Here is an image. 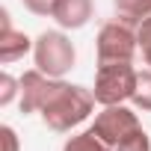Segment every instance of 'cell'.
Wrapping results in <instances>:
<instances>
[{"label":"cell","instance_id":"obj_6","mask_svg":"<svg viewBox=\"0 0 151 151\" xmlns=\"http://www.w3.org/2000/svg\"><path fill=\"white\" fill-rule=\"evenodd\" d=\"M53 83H56V77H47V74L39 71V68L24 71V77H21V95H18V101H21V113H24V116L39 113L42 104H45V98L50 95Z\"/></svg>","mask_w":151,"mask_h":151},{"label":"cell","instance_id":"obj_12","mask_svg":"<svg viewBox=\"0 0 151 151\" xmlns=\"http://www.w3.org/2000/svg\"><path fill=\"white\" fill-rule=\"evenodd\" d=\"M15 95H21V80H15L12 74H0V107H9L15 101Z\"/></svg>","mask_w":151,"mask_h":151},{"label":"cell","instance_id":"obj_13","mask_svg":"<svg viewBox=\"0 0 151 151\" xmlns=\"http://www.w3.org/2000/svg\"><path fill=\"white\" fill-rule=\"evenodd\" d=\"M136 42H139L142 59H145V65H148V71H151V18L136 27Z\"/></svg>","mask_w":151,"mask_h":151},{"label":"cell","instance_id":"obj_2","mask_svg":"<svg viewBox=\"0 0 151 151\" xmlns=\"http://www.w3.org/2000/svg\"><path fill=\"white\" fill-rule=\"evenodd\" d=\"M92 130H95L113 151H151V139H148L145 127L139 124L136 113L127 110L124 104L104 107V110L95 116Z\"/></svg>","mask_w":151,"mask_h":151},{"label":"cell","instance_id":"obj_15","mask_svg":"<svg viewBox=\"0 0 151 151\" xmlns=\"http://www.w3.org/2000/svg\"><path fill=\"white\" fill-rule=\"evenodd\" d=\"M0 139H3V151H18V148H21V145H18V133H15L9 124L0 127Z\"/></svg>","mask_w":151,"mask_h":151},{"label":"cell","instance_id":"obj_1","mask_svg":"<svg viewBox=\"0 0 151 151\" xmlns=\"http://www.w3.org/2000/svg\"><path fill=\"white\" fill-rule=\"evenodd\" d=\"M95 104H98V101H95V92H92V89L74 86V83H65V80H56L53 89H50V95L45 98L39 116H42V122H45L50 130L68 133L71 127L83 124V122L92 116Z\"/></svg>","mask_w":151,"mask_h":151},{"label":"cell","instance_id":"obj_3","mask_svg":"<svg viewBox=\"0 0 151 151\" xmlns=\"http://www.w3.org/2000/svg\"><path fill=\"white\" fill-rule=\"evenodd\" d=\"M136 77L139 71L133 68V62H98L95 68V101L101 107H113V104H124L133 98L136 89Z\"/></svg>","mask_w":151,"mask_h":151},{"label":"cell","instance_id":"obj_7","mask_svg":"<svg viewBox=\"0 0 151 151\" xmlns=\"http://www.w3.org/2000/svg\"><path fill=\"white\" fill-rule=\"evenodd\" d=\"M33 50V39L21 30L12 27V18H9V9L3 6L0 9V62L9 65L15 59H21L24 53Z\"/></svg>","mask_w":151,"mask_h":151},{"label":"cell","instance_id":"obj_5","mask_svg":"<svg viewBox=\"0 0 151 151\" xmlns=\"http://www.w3.org/2000/svg\"><path fill=\"white\" fill-rule=\"evenodd\" d=\"M95 50H98V62H133L139 42H136V27L116 18L107 21L98 30L95 39Z\"/></svg>","mask_w":151,"mask_h":151},{"label":"cell","instance_id":"obj_9","mask_svg":"<svg viewBox=\"0 0 151 151\" xmlns=\"http://www.w3.org/2000/svg\"><path fill=\"white\" fill-rule=\"evenodd\" d=\"M113 6H116V15L133 27L151 18V0H113Z\"/></svg>","mask_w":151,"mask_h":151},{"label":"cell","instance_id":"obj_11","mask_svg":"<svg viewBox=\"0 0 151 151\" xmlns=\"http://www.w3.org/2000/svg\"><path fill=\"white\" fill-rule=\"evenodd\" d=\"M133 107L142 113H151V71H139L136 77V89H133Z\"/></svg>","mask_w":151,"mask_h":151},{"label":"cell","instance_id":"obj_10","mask_svg":"<svg viewBox=\"0 0 151 151\" xmlns=\"http://www.w3.org/2000/svg\"><path fill=\"white\" fill-rule=\"evenodd\" d=\"M62 151H113V148L89 127V130H83V133H74V136L62 145Z\"/></svg>","mask_w":151,"mask_h":151},{"label":"cell","instance_id":"obj_8","mask_svg":"<svg viewBox=\"0 0 151 151\" xmlns=\"http://www.w3.org/2000/svg\"><path fill=\"white\" fill-rule=\"evenodd\" d=\"M95 3L92 0H56L50 18L62 27V30H80L92 21Z\"/></svg>","mask_w":151,"mask_h":151},{"label":"cell","instance_id":"obj_4","mask_svg":"<svg viewBox=\"0 0 151 151\" xmlns=\"http://www.w3.org/2000/svg\"><path fill=\"white\" fill-rule=\"evenodd\" d=\"M33 59H36L39 71H45L47 77L62 80L77 62V50H74L71 39L62 30H45L33 42Z\"/></svg>","mask_w":151,"mask_h":151},{"label":"cell","instance_id":"obj_14","mask_svg":"<svg viewBox=\"0 0 151 151\" xmlns=\"http://www.w3.org/2000/svg\"><path fill=\"white\" fill-rule=\"evenodd\" d=\"M21 3H24V9H27V12L47 18V15L53 12V3H56V0H21Z\"/></svg>","mask_w":151,"mask_h":151}]
</instances>
